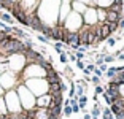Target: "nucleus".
<instances>
[{
    "label": "nucleus",
    "mask_w": 124,
    "mask_h": 119,
    "mask_svg": "<svg viewBox=\"0 0 124 119\" xmlns=\"http://www.w3.org/2000/svg\"><path fill=\"white\" fill-rule=\"evenodd\" d=\"M99 24L97 22V13H95L94 7H88V10L83 13V25H88V27H92V25Z\"/></svg>",
    "instance_id": "f257e3e1"
},
{
    "label": "nucleus",
    "mask_w": 124,
    "mask_h": 119,
    "mask_svg": "<svg viewBox=\"0 0 124 119\" xmlns=\"http://www.w3.org/2000/svg\"><path fill=\"white\" fill-rule=\"evenodd\" d=\"M53 103V98L49 94H45V95H40V97L35 98V106L37 108H49Z\"/></svg>",
    "instance_id": "f03ea898"
},
{
    "label": "nucleus",
    "mask_w": 124,
    "mask_h": 119,
    "mask_svg": "<svg viewBox=\"0 0 124 119\" xmlns=\"http://www.w3.org/2000/svg\"><path fill=\"white\" fill-rule=\"evenodd\" d=\"M70 7H72L73 13H78V15H83L84 11L88 10V5L83 3V2H78V0H72L70 2Z\"/></svg>",
    "instance_id": "7ed1b4c3"
},
{
    "label": "nucleus",
    "mask_w": 124,
    "mask_h": 119,
    "mask_svg": "<svg viewBox=\"0 0 124 119\" xmlns=\"http://www.w3.org/2000/svg\"><path fill=\"white\" fill-rule=\"evenodd\" d=\"M121 18H123L121 13H115V11L107 10V21L105 22H119ZM105 22H103V24H105Z\"/></svg>",
    "instance_id": "20e7f679"
},
{
    "label": "nucleus",
    "mask_w": 124,
    "mask_h": 119,
    "mask_svg": "<svg viewBox=\"0 0 124 119\" xmlns=\"http://www.w3.org/2000/svg\"><path fill=\"white\" fill-rule=\"evenodd\" d=\"M95 13H97V22L99 24H103L107 21V10L105 8H97L95 7Z\"/></svg>",
    "instance_id": "39448f33"
},
{
    "label": "nucleus",
    "mask_w": 124,
    "mask_h": 119,
    "mask_svg": "<svg viewBox=\"0 0 124 119\" xmlns=\"http://www.w3.org/2000/svg\"><path fill=\"white\" fill-rule=\"evenodd\" d=\"M102 116V108L99 106V102H94V108L91 110V118L92 119H99Z\"/></svg>",
    "instance_id": "423d86ee"
},
{
    "label": "nucleus",
    "mask_w": 124,
    "mask_h": 119,
    "mask_svg": "<svg viewBox=\"0 0 124 119\" xmlns=\"http://www.w3.org/2000/svg\"><path fill=\"white\" fill-rule=\"evenodd\" d=\"M115 75H116V67H108V68H107V72L103 73V76H105V78H108V81H110V79H113Z\"/></svg>",
    "instance_id": "0eeeda50"
},
{
    "label": "nucleus",
    "mask_w": 124,
    "mask_h": 119,
    "mask_svg": "<svg viewBox=\"0 0 124 119\" xmlns=\"http://www.w3.org/2000/svg\"><path fill=\"white\" fill-rule=\"evenodd\" d=\"M115 60H116V57H115L113 54H105V56H103V64H107V65L113 64Z\"/></svg>",
    "instance_id": "6e6552de"
},
{
    "label": "nucleus",
    "mask_w": 124,
    "mask_h": 119,
    "mask_svg": "<svg viewBox=\"0 0 124 119\" xmlns=\"http://www.w3.org/2000/svg\"><path fill=\"white\" fill-rule=\"evenodd\" d=\"M62 114L65 116V118H69L70 114H73V113H72V106H70V105H65V106H62Z\"/></svg>",
    "instance_id": "1a4fd4ad"
},
{
    "label": "nucleus",
    "mask_w": 124,
    "mask_h": 119,
    "mask_svg": "<svg viewBox=\"0 0 124 119\" xmlns=\"http://www.w3.org/2000/svg\"><path fill=\"white\" fill-rule=\"evenodd\" d=\"M102 97H103V100H105V103L108 105V106H111V105L115 103V100H113L111 97H110V95L107 94V92H103V94H102Z\"/></svg>",
    "instance_id": "9d476101"
},
{
    "label": "nucleus",
    "mask_w": 124,
    "mask_h": 119,
    "mask_svg": "<svg viewBox=\"0 0 124 119\" xmlns=\"http://www.w3.org/2000/svg\"><path fill=\"white\" fill-rule=\"evenodd\" d=\"M89 81H91L94 86H100V83H102V78H99V76H95V75H92L91 78H89Z\"/></svg>",
    "instance_id": "9b49d317"
},
{
    "label": "nucleus",
    "mask_w": 124,
    "mask_h": 119,
    "mask_svg": "<svg viewBox=\"0 0 124 119\" xmlns=\"http://www.w3.org/2000/svg\"><path fill=\"white\" fill-rule=\"evenodd\" d=\"M103 92H105V87L103 86H94V95H102Z\"/></svg>",
    "instance_id": "f8f14e48"
},
{
    "label": "nucleus",
    "mask_w": 124,
    "mask_h": 119,
    "mask_svg": "<svg viewBox=\"0 0 124 119\" xmlns=\"http://www.w3.org/2000/svg\"><path fill=\"white\" fill-rule=\"evenodd\" d=\"M59 60H61V62H62V64H64V65H67V62H69V57H67L65 51H64V52H62V54L59 56Z\"/></svg>",
    "instance_id": "ddd939ff"
},
{
    "label": "nucleus",
    "mask_w": 124,
    "mask_h": 119,
    "mask_svg": "<svg viewBox=\"0 0 124 119\" xmlns=\"http://www.w3.org/2000/svg\"><path fill=\"white\" fill-rule=\"evenodd\" d=\"M75 57H77V60H84L86 54H84V52H80V51H77V52H75Z\"/></svg>",
    "instance_id": "4468645a"
},
{
    "label": "nucleus",
    "mask_w": 124,
    "mask_h": 119,
    "mask_svg": "<svg viewBox=\"0 0 124 119\" xmlns=\"http://www.w3.org/2000/svg\"><path fill=\"white\" fill-rule=\"evenodd\" d=\"M107 45H108V46H115V45H116L115 37H108V38H107Z\"/></svg>",
    "instance_id": "2eb2a0df"
},
{
    "label": "nucleus",
    "mask_w": 124,
    "mask_h": 119,
    "mask_svg": "<svg viewBox=\"0 0 124 119\" xmlns=\"http://www.w3.org/2000/svg\"><path fill=\"white\" fill-rule=\"evenodd\" d=\"M37 38H38V41H41V43H49V40L46 38V37H43V35H37Z\"/></svg>",
    "instance_id": "dca6fc26"
},
{
    "label": "nucleus",
    "mask_w": 124,
    "mask_h": 119,
    "mask_svg": "<svg viewBox=\"0 0 124 119\" xmlns=\"http://www.w3.org/2000/svg\"><path fill=\"white\" fill-rule=\"evenodd\" d=\"M118 92H119V98L124 100V84H121V86L118 87Z\"/></svg>",
    "instance_id": "f3484780"
},
{
    "label": "nucleus",
    "mask_w": 124,
    "mask_h": 119,
    "mask_svg": "<svg viewBox=\"0 0 124 119\" xmlns=\"http://www.w3.org/2000/svg\"><path fill=\"white\" fill-rule=\"evenodd\" d=\"M77 67L80 70H84V68H86V64H84L83 60H77Z\"/></svg>",
    "instance_id": "a211bd4d"
},
{
    "label": "nucleus",
    "mask_w": 124,
    "mask_h": 119,
    "mask_svg": "<svg viewBox=\"0 0 124 119\" xmlns=\"http://www.w3.org/2000/svg\"><path fill=\"white\" fill-rule=\"evenodd\" d=\"M92 75H95V76H99V78H102V76H103V73H102V72H100V70H99V68H97V67H95V70H94V72H92Z\"/></svg>",
    "instance_id": "6ab92c4d"
},
{
    "label": "nucleus",
    "mask_w": 124,
    "mask_h": 119,
    "mask_svg": "<svg viewBox=\"0 0 124 119\" xmlns=\"http://www.w3.org/2000/svg\"><path fill=\"white\" fill-rule=\"evenodd\" d=\"M67 89H69V87H67V84L64 83V81H61V92L64 94V92H67Z\"/></svg>",
    "instance_id": "aec40b11"
},
{
    "label": "nucleus",
    "mask_w": 124,
    "mask_h": 119,
    "mask_svg": "<svg viewBox=\"0 0 124 119\" xmlns=\"http://www.w3.org/2000/svg\"><path fill=\"white\" fill-rule=\"evenodd\" d=\"M107 68H108V65H107V64H102L100 67H99V70H100L102 73H105V72H107Z\"/></svg>",
    "instance_id": "412c9836"
},
{
    "label": "nucleus",
    "mask_w": 124,
    "mask_h": 119,
    "mask_svg": "<svg viewBox=\"0 0 124 119\" xmlns=\"http://www.w3.org/2000/svg\"><path fill=\"white\" fill-rule=\"evenodd\" d=\"M119 30L121 32L124 30V18H121V21H119Z\"/></svg>",
    "instance_id": "4be33fe9"
},
{
    "label": "nucleus",
    "mask_w": 124,
    "mask_h": 119,
    "mask_svg": "<svg viewBox=\"0 0 124 119\" xmlns=\"http://www.w3.org/2000/svg\"><path fill=\"white\" fill-rule=\"evenodd\" d=\"M118 60H124V52H121V54H118Z\"/></svg>",
    "instance_id": "5701e85b"
},
{
    "label": "nucleus",
    "mask_w": 124,
    "mask_h": 119,
    "mask_svg": "<svg viewBox=\"0 0 124 119\" xmlns=\"http://www.w3.org/2000/svg\"><path fill=\"white\" fill-rule=\"evenodd\" d=\"M81 119H92V118H91V114H88V113H86V114H84Z\"/></svg>",
    "instance_id": "b1692460"
},
{
    "label": "nucleus",
    "mask_w": 124,
    "mask_h": 119,
    "mask_svg": "<svg viewBox=\"0 0 124 119\" xmlns=\"http://www.w3.org/2000/svg\"><path fill=\"white\" fill-rule=\"evenodd\" d=\"M121 51H124V46H123V49H121Z\"/></svg>",
    "instance_id": "393cba45"
}]
</instances>
